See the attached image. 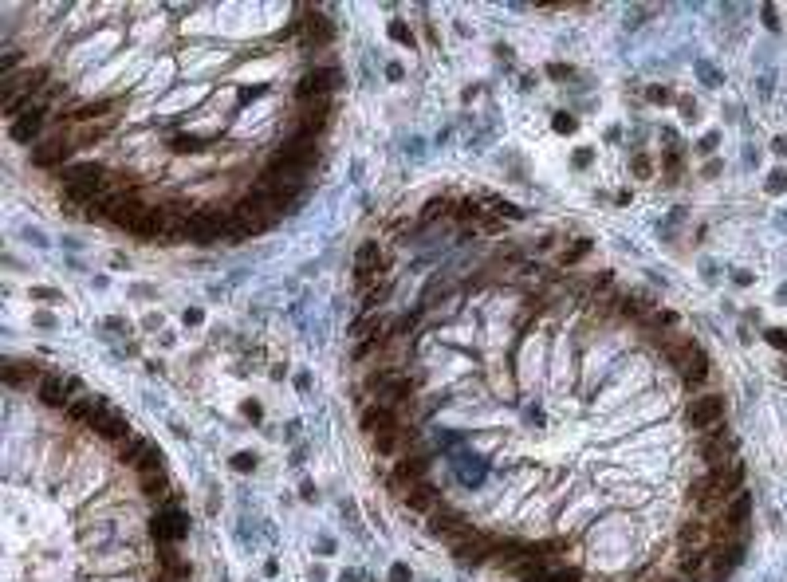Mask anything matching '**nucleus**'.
<instances>
[{"label": "nucleus", "mask_w": 787, "mask_h": 582, "mask_svg": "<svg viewBox=\"0 0 787 582\" xmlns=\"http://www.w3.org/2000/svg\"><path fill=\"white\" fill-rule=\"evenodd\" d=\"M201 323H205V311H197V307L185 311V327H201Z\"/></svg>", "instance_id": "obj_41"}, {"label": "nucleus", "mask_w": 787, "mask_h": 582, "mask_svg": "<svg viewBox=\"0 0 787 582\" xmlns=\"http://www.w3.org/2000/svg\"><path fill=\"white\" fill-rule=\"evenodd\" d=\"M445 213H449V197H433L430 209H425V220H437V217H445Z\"/></svg>", "instance_id": "obj_31"}, {"label": "nucleus", "mask_w": 787, "mask_h": 582, "mask_svg": "<svg viewBox=\"0 0 787 582\" xmlns=\"http://www.w3.org/2000/svg\"><path fill=\"white\" fill-rule=\"evenodd\" d=\"M402 445H406L402 429H398V433H378V436H370V449H374V456H394Z\"/></svg>", "instance_id": "obj_26"}, {"label": "nucleus", "mask_w": 787, "mask_h": 582, "mask_svg": "<svg viewBox=\"0 0 787 582\" xmlns=\"http://www.w3.org/2000/svg\"><path fill=\"white\" fill-rule=\"evenodd\" d=\"M457 217H461V220L480 217V205H476V201H461V205H457Z\"/></svg>", "instance_id": "obj_36"}, {"label": "nucleus", "mask_w": 787, "mask_h": 582, "mask_svg": "<svg viewBox=\"0 0 787 582\" xmlns=\"http://www.w3.org/2000/svg\"><path fill=\"white\" fill-rule=\"evenodd\" d=\"M768 343L776 346V350H787V331L783 327H771L768 331Z\"/></svg>", "instance_id": "obj_35"}, {"label": "nucleus", "mask_w": 787, "mask_h": 582, "mask_svg": "<svg viewBox=\"0 0 787 582\" xmlns=\"http://www.w3.org/2000/svg\"><path fill=\"white\" fill-rule=\"evenodd\" d=\"M71 150H75V142H67V138L59 134V138H52L47 146H36V150H32V162H36L40 170H64V162L71 158Z\"/></svg>", "instance_id": "obj_16"}, {"label": "nucleus", "mask_w": 787, "mask_h": 582, "mask_svg": "<svg viewBox=\"0 0 787 582\" xmlns=\"http://www.w3.org/2000/svg\"><path fill=\"white\" fill-rule=\"evenodd\" d=\"M331 551H335V539H331V535H319V555H331Z\"/></svg>", "instance_id": "obj_46"}, {"label": "nucleus", "mask_w": 787, "mask_h": 582, "mask_svg": "<svg viewBox=\"0 0 787 582\" xmlns=\"http://www.w3.org/2000/svg\"><path fill=\"white\" fill-rule=\"evenodd\" d=\"M335 87H339V67H315V71H307L300 83H295V99L307 107V102L327 99Z\"/></svg>", "instance_id": "obj_9"}, {"label": "nucleus", "mask_w": 787, "mask_h": 582, "mask_svg": "<svg viewBox=\"0 0 787 582\" xmlns=\"http://www.w3.org/2000/svg\"><path fill=\"white\" fill-rule=\"evenodd\" d=\"M36 327H55V315H47V311H36Z\"/></svg>", "instance_id": "obj_45"}, {"label": "nucleus", "mask_w": 787, "mask_h": 582, "mask_svg": "<svg viewBox=\"0 0 787 582\" xmlns=\"http://www.w3.org/2000/svg\"><path fill=\"white\" fill-rule=\"evenodd\" d=\"M229 464H232V473H252L260 461H256V453H248V449H244V453H237Z\"/></svg>", "instance_id": "obj_29"}, {"label": "nucleus", "mask_w": 787, "mask_h": 582, "mask_svg": "<svg viewBox=\"0 0 787 582\" xmlns=\"http://www.w3.org/2000/svg\"><path fill=\"white\" fill-rule=\"evenodd\" d=\"M99 405H102L99 393H83V398H75L71 405L64 410V421H67V425H91V417L99 413Z\"/></svg>", "instance_id": "obj_21"}, {"label": "nucleus", "mask_w": 787, "mask_h": 582, "mask_svg": "<svg viewBox=\"0 0 787 582\" xmlns=\"http://www.w3.org/2000/svg\"><path fill=\"white\" fill-rule=\"evenodd\" d=\"M32 299H40V303H59L64 295H59V291H52V287H32Z\"/></svg>", "instance_id": "obj_33"}, {"label": "nucleus", "mask_w": 787, "mask_h": 582, "mask_svg": "<svg viewBox=\"0 0 787 582\" xmlns=\"http://www.w3.org/2000/svg\"><path fill=\"white\" fill-rule=\"evenodd\" d=\"M382 272H386V252L378 248V240L358 244V252H355V283H358V287L378 283V275H382Z\"/></svg>", "instance_id": "obj_12"}, {"label": "nucleus", "mask_w": 787, "mask_h": 582, "mask_svg": "<svg viewBox=\"0 0 787 582\" xmlns=\"http://www.w3.org/2000/svg\"><path fill=\"white\" fill-rule=\"evenodd\" d=\"M716 142H721V134H705V138H701V150H705V154H713Z\"/></svg>", "instance_id": "obj_44"}, {"label": "nucleus", "mask_w": 787, "mask_h": 582, "mask_svg": "<svg viewBox=\"0 0 787 582\" xmlns=\"http://www.w3.org/2000/svg\"><path fill=\"white\" fill-rule=\"evenodd\" d=\"M339 582H358V574H355V571H343V574H339Z\"/></svg>", "instance_id": "obj_51"}, {"label": "nucleus", "mask_w": 787, "mask_h": 582, "mask_svg": "<svg viewBox=\"0 0 787 582\" xmlns=\"http://www.w3.org/2000/svg\"><path fill=\"white\" fill-rule=\"evenodd\" d=\"M402 425H406L402 413L394 410V405H386V401H378V405H367V410H362V433H367V436L398 433Z\"/></svg>", "instance_id": "obj_13"}, {"label": "nucleus", "mask_w": 787, "mask_h": 582, "mask_svg": "<svg viewBox=\"0 0 787 582\" xmlns=\"http://www.w3.org/2000/svg\"><path fill=\"white\" fill-rule=\"evenodd\" d=\"M138 480H142V496H146V500H162V496H170V476H165V468H162V473H142Z\"/></svg>", "instance_id": "obj_25"}, {"label": "nucleus", "mask_w": 787, "mask_h": 582, "mask_svg": "<svg viewBox=\"0 0 787 582\" xmlns=\"http://www.w3.org/2000/svg\"><path fill=\"white\" fill-rule=\"evenodd\" d=\"M107 182V165L99 162H75L59 170V185H102Z\"/></svg>", "instance_id": "obj_17"}, {"label": "nucleus", "mask_w": 787, "mask_h": 582, "mask_svg": "<svg viewBox=\"0 0 787 582\" xmlns=\"http://www.w3.org/2000/svg\"><path fill=\"white\" fill-rule=\"evenodd\" d=\"M119 119H110V122H95V126H83V134H79V142H99V138H107L110 134V126H114Z\"/></svg>", "instance_id": "obj_28"}, {"label": "nucleus", "mask_w": 787, "mask_h": 582, "mask_svg": "<svg viewBox=\"0 0 787 582\" xmlns=\"http://www.w3.org/2000/svg\"><path fill=\"white\" fill-rule=\"evenodd\" d=\"M724 413H728L724 393H697L685 405V425H693L697 433H709V429H716L724 421Z\"/></svg>", "instance_id": "obj_6"}, {"label": "nucleus", "mask_w": 787, "mask_h": 582, "mask_svg": "<svg viewBox=\"0 0 787 582\" xmlns=\"http://www.w3.org/2000/svg\"><path fill=\"white\" fill-rule=\"evenodd\" d=\"M744 551H748V539H713L709 543V574H713V582L733 578V571L744 563Z\"/></svg>", "instance_id": "obj_5"}, {"label": "nucleus", "mask_w": 787, "mask_h": 582, "mask_svg": "<svg viewBox=\"0 0 787 582\" xmlns=\"http://www.w3.org/2000/svg\"><path fill=\"white\" fill-rule=\"evenodd\" d=\"M646 99H650V102H669V91H665V87H650Z\"/></svg>", "instance_id": "obj_43"}, {"label": "nucleus", "mask_w": 787, "mask_h": 582, "mask_svg": "<svg viewBox=\"0 0 787 582\" xmlns=\"http://www.w3.org/2000/svg\"><path fill=\"white\" fill-rule=\"evenodd\" d=\"M681 114H685V119L693 122V119H697V102H681Z\"/></svg>", "instance_id": "obj_48"}, {"label": "nucleus", "mask_w": 787, "mask_h": 582, "mask_svg": "<svg viewBox=\"0 0 787 582\" xmlns=\"http://www.w3.org/2000/svg\"><path fill=\"white\" fill-rule=\"evenodd\" d=\"M240 413H244V417H252V421H260V413H264V410H260V401H244V405H240Z\"/></svg>", "instance_id": "obj_42"}, {"label": "nucleus", "mask_w": 787, "mask_h": 582, "mask_svg": "<svg viewBox=\"0 0 787 582\" xmlns=\"http://www.w3.org/2000/svg\"><path fill=\"white\" fill-rule=\"evenodd\" d=\"M398 378H402V370H394V366H382V370H374L367 378V390L370 393H378V398H386V393L398 386Z\"/></svg>", "instance_id": "obj_23"}, {"label": "nucleus", "mask_w": 787, "mask_h": 582, "mask_svg": "<svg viewBox=\"0 0 787 582\" xmlns=\"http://www.w3.org/2000/svg\"><path fill=\"white\" fill-rule=\"evenodd\" d=\"M331 40H335V28H331V20L323 16V12L303 16V44H307V47H327Z\"/></svg>", "instance_id": "obj_20"}, {"label": "nucleus", "mask_w": 787, "mask_h": 582, "mask_svg": "<svg viewBox=\"0 0 787 582\" xmlns=\"http://www.w3.org/2000/svg\"><path fill=\"white\" fill-rule=\"evenodd\" d=\"M492 543H496V535L473 528L465 539H457V543H453V551H449V555L457 559L461 566H485V563H492Z\"/></svg>", "instance_id": "obj_7"}, {"label": "nucleus", "mask_w": 787, "mask_h": 582, "mask_svg": "<svg viewBox=\"0 0 787 582\" xmlns=\"http://www.w3.org/2000/svg\"><path fill=\"white\" fill-rule=\"evenodd\" d=\"M390 36H394V40H402V44H413V32L402 24V20H394V24H390Z\"/></svg>", "instance_id": "obj_32"}, {"label": "nucleus", "mask_w": 787, "mask_h": 582, "mask_svg": "<svg viewBox=\"0 0 787 582\" xmlns=\"http://www.w3.org/2000/svg\"><path fill=\"white\" fill-rule=\"evenodd\" d=\"M146 209L150 205H146V197H142V189L130 182V185H122V189L107 193L95 209H87V217H102V220H110V225H119V228H130Z\"/></svg>", "instance_id": "obj_1"}, {"label": "nucleus", "mask_w": 787, "mask_h": 582, "mask_svg": "<svg viewBox=\"0 0 787 582\" xmlns=\"http://www.w3.org/2000/svg\"><path fill=\"white\" fill-rule=\"evenodd\" d=\"M114 107H119L114 99H91V102H79L75 110H67V119H71V122H95V119H107V122H110V119H114Z\"/></svg>", "instance_id": "obj_22"}, {"label": "nucleus", "mask_w": 787, "mask_h": 582, "mask_svg": "<svg viewBox=\"0 0 787 582\" xmlns=\"http://www.w3.org/2000/svg\"><path fill=\"white\" fill-rule=\"evenodd\" d=\"M327 122H331V102H327V99L307 102V107L300 110V126H295V138H312V142H315V134H323V130H327Z\"/></svg>", "instance_id": "obj_15"}, {"label": "nucleus", "mask_w": 787, "mask_h": 582, "mask_svg": "<svg viewBox=\"0 0 787 582\" xmlns=\"http://www.w3.org/2000/svg\"><path fill=\"white\" fill-rule=\"evenodd\" d=\"M185 535H189V519H185L182 508H177V496H170L165 508H158V516L150 519V539H154L158 547H165V543L177 547Z\"/></svg>", "instance_id": "obj_3"}, {"label": "nucleus", "mask_w": 787, "mask_h": 582, "mask_svg": "<svg viewBox=\"0 0 787 582\" xmlns=\"http://www.w3.org/2000/svg\"><path fill=\"white\" fill-rule=\"evenodd\" d=\"M634 173H638V177H653V158L650 154H634Z\"/></svg>", "instance_id": "obj_30"}, {"label": "nucleus", "mask_w": 787, "mask_h": 582, "mask_svg": "<svg viewBox=\"0 0 787 582\" xmlns=\"http://www.w3.org/2000/svg\"><path fill=\"white\" fill-rule=\"evenodd\" d=\"M44 378V370H40L36 362H24V358H8L4 362V386L8 390H20V386H32Z\"/></svg>", "instance_id": "obj_19"}, {"label": "nucleus", "mask_w": 787, "mask_h": 582, "mask_svg": "<svg viewBox=\"0 0 787 582\" xmlns=\"http://www.w3.org/2000/svg\"><path fill=\"white\" fill-rule=\"evenodd\" d=\"M701 461H705V468H728L733 461H740L736 456V436L724 421L716 429H709V433H701Z\"/></svg>", "instance_id": "obj_4"}, {"label": "nucleus", "mask_w": 787, "mask_h": 582, "mask_svg": "<svg viewBox=\"0 0 787 582\" xmlns=\"http://www.w3.org/2000/svg\"><path fill=\"white\" fill-rule=\"evenodd\" d=\"M390 582H410V566H406V563H394L390 566Z\"/></svg>", "instance_id": "obj_38"}, {"label": "nucleus", "mask_w": 787, "mask_h": 582, "mask_svg": "<svg viewBox=\"0 0 787 582\" xmlns=\"http://www.w3.org/2000/svg\"><path fill=\"white\" fill-rule=\"evenodd\" d=\"M733 280H736V283H740V287H748V283H752V272H736V275H733Z\"/></svg>", "instance_id": "obj_49"}, {"label": "nucleus", "mask_w": 787, "mask_h": 582, "mask_svg": "<svg viewBox=\"0 0 787 582\" xmlns=\"http://www.w3.org/2000/svg\"><path fill=\"white\" fill-rule=\"evenodd\" d=\"M764 24H768L771 32H776V28H779V20H776V8H764Z\"/></svg>", "instance_id": "obj_47"}, {"label": "nucleus", "mask_w": 787, "mask_h": 582, "mask_svg": "<svg viewBox=\"0 0 787 582\" xmlns=\"http://www.w3.org/2000/svg\"><path fill=\"white\" fill-rule=\"evenodd\" d=\"M87 429H91L95 436H102V441H110V445H122V441L134 433V429H130V421L122 417L114 405H107V401L99 405V413L91 417V425H87Z\"/></svg>", "instance_id": "obj_11"}, {"label": "nucleus", "mask_w": 787, "mask_h": 582, "mask_svg": "<svg viewBox=\"0 0 787 582\" xmlns=\"http://www.w3.org/2000/svg\"><path fill=\"white\" fill-rule=\"evenodd\" d=\"M12 138H16V142H36V138H40V110L36 107L28 110L24 119L12 122Z\"/></svg>", "instance_id": "obj_24"}, {"label": "nucleus", "mask_w": 787, "mask_h": 582, "mask_svg": "<svg viewBox=\"0 0 787 582\" xmlns=\"http://www.w3.org/2000/svg\"><path fill=\"white\" fill-rule=\"evenodd\" d=\"M583 256H591V240H579V244L563 248V252H559V268H575Z\"/></svg>", "instance_id": "obj_27"}, {"label": "nucleus", "mask_w": 787, "mask_h": 582, "mask_svg": "<svg viewBox=\"0 0 787 582\" xmlns=\"http://www.w3.org/2000/svg\"><path fill=\"white\" fill-rule=\"evenodd\" d=\"M174 150H177V154H185V150H201V142H197V138H189V134H177L174 138Z\"/></svg>", "instance_id": "obj_34"}, {"label": "nucleus", "mask_w": 787, "mask_h": 582, "mask_svg": "<svg viewBox=\"0 0 787 582\" xmlns=\"http://www.w3.org/2000/svg\"><path fill=\"white\" fill-rule=\"evenodd\" d=\"M182 232L185 240H197V244H213V240H229L232 232V220L225 217L220 209H197L182 220Z\"/></svg>", "instance_id": "obj_2"}, {"label": "nucleus", "mask_w": 787, "mask_h": 582, "mask_svg": "<svg viewBox=\"0 0 787 582\" xmlns=\"http://www.w3.org/2000/svg\"><path fill=\"white\" fill-rule=\"evenodd\" d=\"M323 578H327V571H323V566H312V582H323Z\"/></svg>", "instance_id": "obj_50"}, {"label": "nucleus", "mask_w": 787, "mask_h": 582, "mask_svg": "<svg viewBox=\"0 0 787 582\" xmlns=\"http://www.w3.org/2000/svg\"><path fill=\"white\" fill-rule=\"evenodd\" d=\"M398 500H402V508H406V511H413V516H430V511L437 508V504L445 500V496H441V488H437V484H430V480H425V484H413V488H406L402 496H398Z\"/></svg>", "instance_id": "obj_14"}, {"label": "nucleus", "mask_w": 787, "mask_h": 582, "mask_svg": "<svg viewBox=\"0 0 787 582\" xmlns=\"http://www.w3.org/2000/svg\"><path fill=\"white\" fill-rule=\"evenodd\" d=\"M67 390H79L83 393V382L64 378V374H44V378H40V386H36V398L44 401L47 410H67V405L75 401V393H67Z\"/></svg>", "instance_id": "obj_10"}, {"label": "nucleus", "mask_w": 787, "mask_h": 582, "mask_svg": "<svg viewBox=\"0 0 787 582\" xmlns=\"http://www.w3.org/2000/svg\"><path fill=\"white\" fill-rule=\"evenodd\" d=\"M268 201H272L276 217H284V213H295L303 201V182H280L268 189Z\"/></svg>", "instance_id": "obj_18"}, {"label": "nucleus", "mask_w": 787, "mask_h": 582, "mask_svg": "<svg viewBox=\"0 0 787 582\" xmlns=\"http://www.w3.org/2000/svg\"><path fill=\"white\" fill-rule=\"evenodd\" d=\"M555 130L559 134H571V130H575V119H571V114H555Z\"/></svg>", "instance_id": "obj_39"}, {"label": "nucleus", "mask_w": 787, "mask_h": 582, "mask_svg": "<svg viewBox=\"0 0 787 582\" xmlns=\"http://www.w3.org/2000/svg\"><path fill=\"white\" fill-rule=\"evenodd\" d=\"M783 189H787V177H783V173H771V177H768V193H783Z\"/></svg>", "instance_id": "obj_40"}, {"label": "nucleus", "mask_w": 787, "mask_h": 582, "mask_svg": "<svg viewBox=\"0 0 787 582\" xmlns=\"http://www.w3.org/2000/svg\"><path fill=\"white\" fill-rule=\"evenodd\" d=\"M425 476H430V456L406 453V456H398V464L390 468V492L402 496V492L413 488V484H425Z\"/></svg>", "instance_id": "obj_8"}, {"label": "nucleus", "mask_w": 787, "mask_h": 582, "mask_svg": "<svg viewBox=\"0 0 787 582\" xmlns=\"http://www.w3.org/2000/svg\"><path fill=\"white\" fill-rule=\"evenodd\" d=\"M548 75H555V79H571V75H575V67H567V64H548Z\"/></svg>", "instance_id": "obj_37"}]
</instances>
